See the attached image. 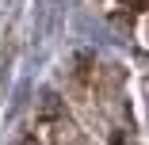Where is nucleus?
Segmentation results:
<instances>
[{"label": "nucleus", "mask_w": 149, "mask_h": 145, "mask_svg": "<svg viewBox=\"0 0 149 145\" xmlns=\"http://www.w3.org/2000/svg\"><path fill=\"white\" fill-rule=\"evenodd\" d=\"M23 145H38V141H23Z\"/></svg>", "instance_id": "nucleus-3"}, {"label": "nucleus", "mask_w": 149, "mask_h": 145, "mask_svg": "<svg viewBox=\"0 0 149 145\" xmlns=\"http://www.w3.org/2000/svg\"><path fill=\"white\" fill-rule=\"evenodd\" d=\"M123 8H134V12H141V8H145V0H123Z\"/></svg>", "instance_id": "nucleus-2"}, {"label": "nucleus", "mask_w": 149, "mask_h": 145, "mask_svg": "<svg viewBox=\"0 0 149 145\" xmlns=\"http://www.w3.org/2000/svg\"><path fill=\"white\" fill-rule=\"evenodd\" d=\"M38 145H88L84 130L69 119V114H50V119H42L38 126Z\"/></svg>", "instance_id": "nucleus-1"}]
</instances>
